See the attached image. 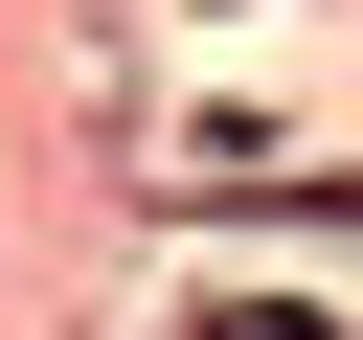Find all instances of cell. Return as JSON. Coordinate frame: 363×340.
I'll return each instance as SVG.
<instances>
[{
	"label": "cell",
	"mask_w": 363,
	"mask_h": 340,
	"mask_svg": "<svg viewBox=\"0 0 363 340\" xmlns=\"http://www.w3.org/2000/svg\"><path fill=\"white\" fill-rule=\"evenodd\" d=\"M136 181H159V204H318L340 159H295V136H250V113H204V136H159Z\"/></svg>",
	"instance_id": "cell-1"
},
{
	"label": "cell",
	"mask_w": 363,
	"mask_h": 340,
	"mask_svg": "<svg viewBox=\"0 0 363 340\" xmlns=\"http://www.w3.org/2000/svg\"><path fill=\"white\" fill-rule=\"evenodd\" d=\"M182 340H340V317H318V295H204Z\"/></svg>",
	"instance_id": "cell-2"
}]
</instances>
